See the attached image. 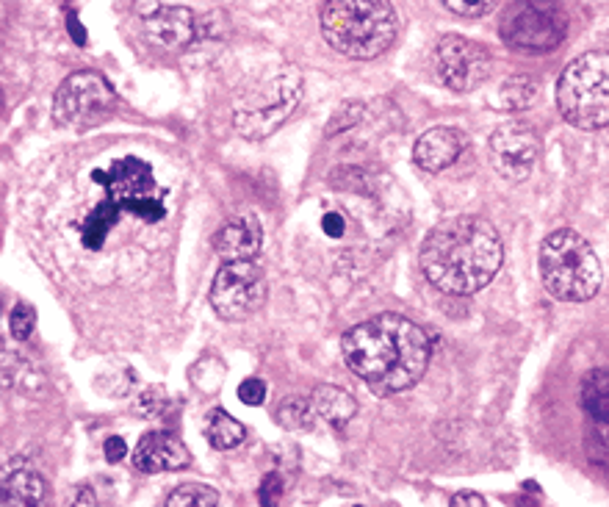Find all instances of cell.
Returning <instances> with one entry per match:
<instances>
[{
    "label": "cell",
    "instance_id": "obj_1",
    "mask_svg": "<svg viewBox=\"0 0 609 507\" xmlns=\"http://www.w3.org/2000/svg\"><path fill=\"white\" fill-rule=\"evenodd\" d=\"M344 361L380 394L413 388L430 366V336L405 316L380 314L349 330L341 341Z\"/></svg>",
    "mask_w": 609,
    "mask_h": 507
},
{
    "label": "cell",
    "instance_id": "obj_2",
    "mask_svg": "<svg viewBox=\"0 0 609 507\" xmlns=\"http://www.w3.org/2000/svg\"><path fill=\"white\" fill-rule=\"evenodd\" d=\"M504 247L488 219L452 217L438 222L421 244V272L435 289L471 297L496 278Z\"/></svg>",
    "mask_w": 609,
    "mask_h": 507
},
{
    "label": "cell",
    "instance_id": "obj_3",
    "mask_svg": "<svg viewBox=\"0 0 609 507\" xmlns=\"http://www.w3.org/2000/svg\"><path fill=\"white\" fill-rule=\"evenodd\" d=\"M92 181L103 197L78 222V242L86 253H103L108 239L122 222L158 225L167 219V186H161L153 167L136 156L111 161L108 169H95Z\"/></svg>",
    "mask_w": 609,
    "mask_h": 507
},
{
    "label": "cell",
    "instance_id": "obj_4",
    "mask_svg": "<svg viewBox=\"0 0 609 507\" xmlns=\"http://www.w3.org/2000/svg\"><path fill=\"white\" fill-rule=\"evenodd\" d=\"M324 42L347 59H377L394 45L399 20L391 0H324Z\"/></svg>",
    "mask_w": 609,
    "mask_h": 507
},
{
    "label": "cell",
    "instance_id": "obj_5",
    "mask_svg": "<svg viewBox=\"0 0 609 507\" xmlns=\"http://www.w3.org/2000/svg\"><path fill=\"white\" fill-rule=\"evenodd\" d=\"M543 289L560 302H587L601 289V261L576 230H554L540 247Z\"/></svg>",
    "mask_w": 609,
    "mask_h": 507
},
{
    "label": "cell",
    "instance_id": "obj_6",
    "mask_svg": "<svg viewBox=\"0 0 609 507\" xmlns=\"http://www.w3.org/2000/svg\"><path fill=\"white\" fill-rule=\"evenodd\" d=\"M302 97V75L291 67H272L241 92L233 109V128L244 139H266L294 114Z\"/></svg>",
    "mask_w": 609,
    "mask_h": 507
},
{
    "label": "cell",
    "instance_id": "obj_7",
    "mask_svg": "<svg viewBox=\"0 0 609 507\" xmlns=\"http://www.w3.org/2000/svg\"><path fill=\"white\" fill-rule=\"evenodd\" d=\"M557 106L565 122L582 131L609 125V50H590L574 59L557 84Z\"/></svg>",
    "mask_w": 609,
    "mask_h": 507
},
{
    "label": "cell",
    "instance_id": "obj_8",
    "mask_svg": "<svg viewBox=\"0 0 609 507\" xmlns=\"http://www.w3.org/2000/svg\"><path fill=\"white\" fill-rule=\"evenodd\" d=\"M568 34V14L557 0H518L499 23L507 48L521 53H551Z\"/></svg>",
    "mask_w": 609,
    "mask_h": 507
},
{
    "label": "cell",
    "instance_id": "obj_9",
    "mask_svg": "<svg viewBox=\"0 0 609 507\" xmlns=\"http://www.w3.org/2000/svg\"><path fill=\"white\" fill-rule=\"evenodd\" d=\"M117 109V92L106 78L92 70H81L64 78L53 97V122L64 131L84 133L106 122Z\"/></svg>",
    "mask_w": 609,
    "mask_h": 507
},
{
    "label": "cell",
    "instance_id": "obj_10",
    "mask_svg": "<svg viewBox=\"0 0 609 507\" xmlns=\"http://www.w3.org/2000/svg\"><path fill=\"white\" fill-rule=\"evenodd\" d=\"M266 302V275L255 261H225L211 286V305L219 319L244 322Z\"/></svg>",
    "mask_w": 609,
    "mask_h": 507
},
{
    "label": "cell",
    "instance_id": "obj_11",
    "mask_svg": "<svg viewBox=\"0 0 609 507\" xmlns=\"http://www.w3.org/2000/svg\"><path fill=\"white\" fill-rule=\"evenodd\" d=\"M490 53L485 45L460 34H446L435 48V70L452 92H471L488 81Z\"/></svg>",
    "mask_w": 609,
    "mask_h": 507
},
{
    "label": "cell",
    "instance_id": "obj_12",
    "mask_svg": "<svg viewBox=\"0 0 609 507\" xmlns=\"http://www.w3.org/2000/svg\"><path fill=\"white\" fill-rule=\"evenodd\" d=\"M490 164L507 181H526L540 153V139L532 125L521 120L504 122L490 136Z\"/></svg>",
    "mask_w": 609,
    "mask_h": 507
},
{
    "label": "cell",
    "instance_id": "obj_13",
    "mask_svg": "<svg viewBox=\"0 0 609 507\" xmlns=\"http://www.w3.org/2000/svg\"><path fill=\"white\" fill-rule=\"evenodd\" d=\"M192 463L189 449L180 444V438L172 433H147L142 435L139 447L133 449V466L144 474H158V471H178Z\"/></svg>",
    "mask_w": 609,
    "mask_h": 507
},
{
    "label": "cell",
    "instance_id": "obj_14",
    "mask_svg": "<svg viewBox=\"0 0 609 507\" xmlns=\"http://www.w3.org/2000/svg\"><path fill=\"white\" fill-rule=\"evenodd\" d=\"M463 150H466V136L457 128L438 125L418 136L416 147H413V161L424 172H443L446 167H452Z\"/></svg>",
    "mask_w": 609,
    "mask_h": 507
},
{
    "label": "cell",
    "instance_id": "obj_15",
    "mask_svg": "<svg viewBox=\"0 0 609 507\" xmlns=\"http://www.w3.org/2000/svg\"><path fill=\"white\" fill-rule=\"evenodd\" d=\"M144 34L167 50H180L192 45L197 34L194 14L186 6H161L153 17L144 20Z\"/></svg>",
    "mask_w": 609,
    "mask_h": 507
},
{
    "label": "cell",
    "instance_id": "obj_16",
    "mask_svg": "<svg viewBox=\"0 0 609 507\" xmlns=\"http://www.w3.org/2000/svg\"><path fill=\"white\" fill-rule=\"evenodd\" d=\"M263 230L255 217H236L214 236V250L225 261H255L261 253Z\"/></svg>",
    "mask_w": 609,
    "mask_h": 507
},
{
    "label": "cell",
    "instance_id": "obj_17",
    "mask_svg": "<svg viewBox=\"0 0 609 507\" xmlns=\"http://www.w3.org/2000/svg\"><path fill=\"white\" fill-rule=\"evenodd\" d=\"M313 411L316 416H322L324 422H330L333 427H344L352 422V416L358 411L355 399L349 391L338 386H319L313 391Z\"/></svg>",
    "mask_w": 609,
    "mask_h": 507
},
{
    "label": "cell",
    "instance_id": "obj_18",
    "mask_svg": "<svg viewBox=\"0 0 609 507\" xmlns=\"http://www.w3.org/2000/svg\"><path fill=\"white\" fill-rule=\"evenodd\" d=\"M582 408L598 427H609V372L596 369L582 380Z\"/></svg>",
    "mask_w": 609,
    "mask_h": 507
},
{
    "label": "cell",
    "instance_id": "obj_19",
    "mask_svg": "<svg viewBox=\"0 0 609 507\" xmlns=\"http://www.w3.org/2000/svg\"><path fill=\"white\" fill-rule=\"evenodd\" d=\"M205 435L211 441V447L219 449V452H227V449H236L244 441V424L239 419H233L230 413L216 408V411L208 413V424H205Z\"/></svg>",
    "mask_w": 609,
    "mask_h": 507
},
{
    "label": "cell",
    "instance_id": "obj_20",
    "mask_svg": "<svg viewBox=\"0 0 609 507\" xmlns=\"http://www.w3.org/2000/svg\"><path fill=\"white\" fill-rule=\"evenodd\" d=\"M45 496V483L42 477L34 474V471H14L12 480H6V496H3V505H20V507H31L39 505Z\"/></svg>",
    "mask_w": 609,
    "mask_h": 507
},
{
    "label": "cell",
    "instance_id": "obj_21",
    "mask_svg": "<svg viewBox=\"0 0 609 507\" xmlns=\"http://www.w3.org/2000/svg\"><path fill=\"white\" fill-rule=\"evenodd\" d=\"M535 95H538V84L529 75H513L502 84L496 103L507 111H524L535 100Z\"/></svg>",
    "mask_w": 609,
    "mask_h": 507
},
{
    "label": "cell",
    "instance_id": "obj_22",
    "mask_svg": "<svg viewBox=\"0 0 609 507\" xmlns=\"http://www.w3.org/2000/svg\"><path fill=\"white\" fill-rule=\"evenodd\" d=\"M216 502L219 496L208 485H180L175 494L167 496L169 507H214Z\"/></svg>",
    "mask_w": 609,
    "mask_h": 507
},
{
    "label": "cell",
    "instance_id": "obj_23",
    "mask_svg": "<svg viewBox=\"0 0 609 507\" xmlns=\"http://www.w3.org/2000/svg\"><path fill=\"white\" fill-rule=\"evenodd\" d=\"M277 419H280V424L288 427V430H308L313 422V402L308 405V402H302V399L288 397L286 402L280 405Z\"/></svg>",
    "mask_w": 609,
    "mask_h": 507
},
{
    "label": "cell",
    "instance_id": "obj_24",
    "mask_svg": "<svg viewBox=\"0 0 609 507\" xmlns=\"http://www.w3.org/2000/svg\"><path fill=\"white\" fill-rule=\"evenodd\" d=\"M496 3H499V0H443V6H446L449 12H454L457 17H471V20L493 12Z\"/></svg>",
    "mask_w": 609,
    "mask_h": 507
},
{
    "label": "cell",
    "instance_id": "obj_25",
    "mask_svg": "<svg viewBox=\"0 0 609 507\" xmlns=\"http://www.w3.org/2000/svg\"><path fill=\"white\" fill-rule=\"evenodd\" d=\"M34 322H36L34 311H31L28 305L20 302V305H17V308L12 311V316H9V330H12L14 338L25 341V338L34 333Z\"/></svg>",
    "mask_w": 609,
    "mask_h": 507
},
{
    "label": "cell",
    "instance_id": "obj_26",
    "mask_svg": "<svg viewBox=\"0 0 609 507\" xmlns=\"http://www.w3.org/2000/svg\"><path fill=\"white\" fill-rule=\"evenodd\" d=\"M239 399L244 405H250V408H258V405H263V399H266V386H263L261 380H244L239 386Z\"/></svg>",
    "mask_w": 609,
    "mask_h": 507
},
{
    "label": "cell",
    "instance_id": "obj_27",
    "mask_svg": "<svg viewBox=\"0 0 609 507\" xmlns=\"http://www.w3.org/2000/svg\"><path fill=\"white\" fill-rule=\"evenodd\" d=\"M280 477H277V474H269V477H266V480H263V485H261V505H266V507H272L277 502V499H280Z\"/></svg>",
    "mask_w": 609,
    "mask_h": 507
},
{
    "label": "cell",
    "instance_id": "obj_28",
    "mask_svg": "<svg viewBox=\"0 0 609 507\" xmlns=\"http://www.w3.org/2000/svg\"><path fill=\"white\" fill-rule=\"evenodd\" d=\"M322 230L327 233V236H330V239H338V236H344L347 222H344L341 214H327V217L322 219Z\"/></svg>",
    "mask_w": 609,
    "mask_h": 507
},
{
    "label": "cell",
    "instance_id": "obj_29",
    "mask_svg": "<svg viewBox=\"0 0 609 507\" xmlns=\"http://www.w3.org/2000/svg\"><path fill=\"white\" fill-rule=\"evenodd\" d=\"M125 458V441H122L120 435H114V438H108L106 441V460L108 463H117V460Z\"/></svg>",
    "mask_w": 609,
    "mask_h": 507
},
{
    "label": "cell",
    "instance_id": "obj_30",
    "mask_svg": "<svg viewBox=\"0 0 609 507\" xmlns=\"http://www.w3.org/2000/svg\"><path fill=\"white\" fill-rule=\"evenodd\" d=\"M161 6H164L161 0H136V3H133V12L139 14L142 20H147V17H153Z\"/></svg>",
    "mask_w": 609,
    "mask_h": 507
},
{
    "label": "cell",
    "instance_id": "obj_31",
    "mask_svg": "<svg viewBox=\"0 0 609 507\" xmlns=\"http://www.w3.org/2000/svg\"><path fill=\"white\" fill-rule=\"evenodd\" d=\"M452 505L454 507H460V505H474V507H482L485 505V499L479 494H457L452 499Z\"/></svg>",
    "mask_w": 609,
    "mask_h": 507
},
{
    "label": "cell",
    "instance_id": "obj_32",
    "mask_svg": "<svg viewBox=\"0 0 609 507\" xmlns=\"http://www.w3.org/2000/svg\"><path fill=\"white\" fill-rule=\"evenodd\" d=\"M607 430H609V427H607ZM607 441H609V433H607Z\"/></svg>",
    "mask_w": 609,
    "mask_h": 507
}]
</instances>
